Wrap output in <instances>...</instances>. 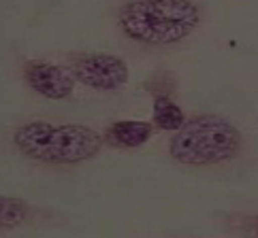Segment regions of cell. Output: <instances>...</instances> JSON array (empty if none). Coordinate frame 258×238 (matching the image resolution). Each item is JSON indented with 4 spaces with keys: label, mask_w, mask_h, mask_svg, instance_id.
<instances>
[{
    "label": "cell",
    "mask_w": 258,
    "mask_h": 238,
    "mask_svg": "<svg viewBox=\"0 0 258 238\" xmlns=\"http://www.w3.org/2000/svg\"><path fill=\"white\" fill-rule=\"evenodd\" d=\"M201 11L195 3L137 0L122 5L117 24L122 32L143 45H173L197 30Z\"/></svg>",
    "instance_id": "cell-1"
},
{
    "label": "cell",
    "mask_w": 258,
    "mask_h": 238,
    "mask_svg": "<svg viewBox=\"0 0 258 238\" xmlns=\"http://www.w3.org/2000/svg\"><path fill=\"white\" fill-rule=\"evenodd\" d=\"M103 136L81 124L28 122L13 132L15 147L26 158L43 164H79L100 151Z\"/></svg>",
    "instance_id": "cell-2"
},
{
    "label": "cell",
    "mask_w": 258,
    "mask_h": 238,
    "mask_svg": "<svg viewBox=\"0 0 258 238\" xmlns=\"http://www.w3.org/2000/svg\"><path fill=\"white\" fill-rule=\"evenodd\" d=\"M241 132L222 115L188 119L169 141L173 160L186 166H214L233 160L241 151Z\"/></svg>",
    "instance_id": "cell-3"
},
{
    "label": "cell",
    "mask_w": 258,
    "mask_h": 238,
    "mask_svg": "<svg viewBox=\"0 0 258 238\" xmlns=\"http://www.w3.org/2000/svg\"><path fill=\"white\" fill-rule=\"evenodd\" d=\"M73 79L92 89L113 91L128 83V66L122 58L111 53H81L71 64Z\"/></svg>",
    "instance_id": "cell-4"
},
{
    "label": "cell",
    "mask_w": 258,
    "mask_h": 238,
    "mask_svg": "<svg viewBox=\"0 0 258 238\" xmlns=\"http://www.w3.org/2000/svg\"><path fill=\"white\" fill-rule=\"evenodd\" d=\"M24 81L32 91L49 100L69 98L75 89V79L64 68L49 62H26L24 64Z\"/></svg>",
    "instance_id": "cell-5"
},
{
    "label": "cell",
    "mask_w": 258,
    "mask_h": 238,
    "mask_svg": "<svg viewBox=\"0 0 258 238\" xmlns=\"http://www.w3.org/2000/svg\"><path fill=\"white\" fill-rule=\"evenodd\" d=\"M154 128L147 122H137V119H119L107 128L105 141L119 149H137L152 139Z\"/></svg>",
    "instance_id": "cell-6"
},
{
    "label": "cell",
    "mask_w": 258,
    "mask_h": 238,
    "mask_svg": "<svg viewBox=\"0 0 258 238\" xmlns=\"http://www.w3.org/2000/svg\"><path fill=\"white\" fill-rule=\"evenodd\" d=\"M154 124L164 132H177L186 124L183 111L169 96H156L154 100Z\"/></svg>",
    "instance_id": "cell-7"
},
{
    "label": "cell",
    "mask_w": 258,
    "mask_h": 238,
    "mask_svg": "<svg viewBox=\"0 0 258 238\" xmlns=\"http://www.w3.org/2000/svg\"><path fill=\"white\" fill-rule=\"evenodd\" d=\"M30 217V206L20 198L0 196V230H13L26 223Z\"/></svg>",
    "instance_id": "cell-8"
},
{
    "label": "cell",
    "mask_w": 258,
    "mask_h": 238,
    "mask_svg": "<svg viewBox=\"0 0 258 238\" xmlns=\"http://www.w3.org/2000/svg\"><path fill=\"white\" fill-rule=\"evenodd\" d=\"M252 234H254V238H258V215L254 217V221H252Z\"/></svg>",
    "instance_id": "cell-9"
}]
</instances>
